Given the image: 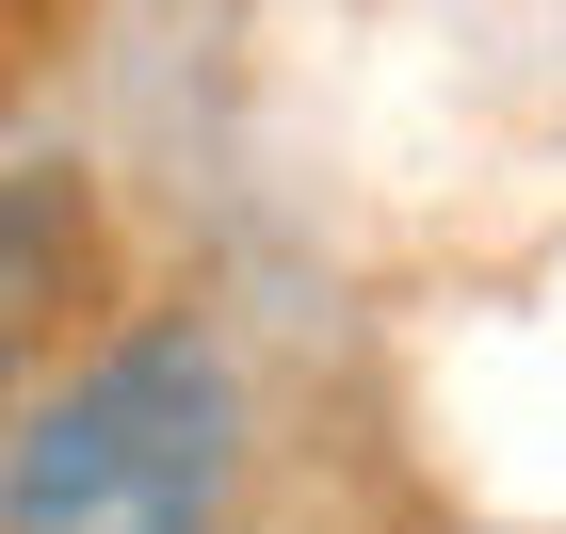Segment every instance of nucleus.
Returning a JSON list of instances; mask_svg holds the SVG:
<instances>
[{
  "label": "nucleus",
  "mask_w": 566,
  "mask_h": 534,
  "mask_svg": "<svg viewBox=\"0 0 566 534\" xmlns=\"http://www.w3.org/2000/svg\"><path fill=\"white\" fill-rule=\"evenodd\" d=\"M227 356L211 341H130L49 405L17 470H0V534H211L227 519Z\"/></svg>",
  "instance_id": "1"
},
{
  "label": "nucleus",
  "mask_w": 566,
  "mask_h": 534,
  "mask_svg": "<svg viewBox=\"0 0 566 534\" xmlns=\"http://www.w3.org/2000/svg\"><path fill=\"white\" fill-rule=\"evenodd\" d=\"M82 260H97L82 178H65V163H17V178H0V405H17V373L49 356V308L82 292Z\"/></svg>",
  "instance_id": "2"
}]
</instances>
